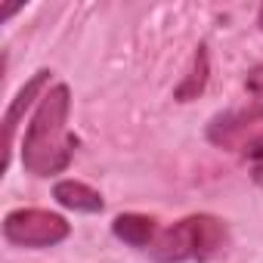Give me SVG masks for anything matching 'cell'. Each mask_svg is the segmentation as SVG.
Masks as SVG:
<instances>
[{"label": "cell", "instance_id": "6da1fadb", "mask_svg": "<svg viewBox=\"0 0 263 263\" xmlns=\"http://www.w3.org/2000/svg\"><path fill=\"white\" fill-rule=\"evenodd\" d=\"M68 111H71V90L56 84L37 102L31 124L22 137V164L34 177H50L68 167L78 140L68 134Z\"/></svg>", "mask_w": 263, "mask_h": 263}, {"label": "cell", "instance_id": "7a4b0ae2", "mask_svg": "<svg viewBox=\"0 0 263 263\" xmlns=\"http://www.w3.org/2000/svg\"><path fill=\"white\" fill-rule=\"evenodd\" d=\"M229 248V226L211 214H192L164 229L149 254L158 263H183V260H214Z\"/></svg>", "mask_w": 263, "mask_h": 263}, {"label": "cell", "instance_id": "3957f363", "mask_svg": "<svg viewBox=\"0 0 263 263\" xmlns=\"http://www.w3.org/2000/svg\"><path fill=\"white\" fill-rule=\"evenodd\" d=\"M4 238L16 248H53L68 238V223L53 211L16 208L4 217Z\"/></svg>", "mask_w": 263, "mask_h": 263}, {"label": "cell", "instance_id": "277c9868", "mask_svg": "<svg viewBox=\"0 0 263 263\" xmlns=\"http://www.w3.org/2000/svg\"><path fill=\"white\" fill-rule=\"evenodd\" d=\"M47 84H50V71L47 68H41L37 74H31L22 87H19V93L10 99V105H7V111H4V161H0V171H10V164H13V143H16V127H19V121L25 118V111L34 105V99H44V90H47Z\"/></svg>", "mask_w": 263, "mask_h": 263}, {"label": "cell", "instance_id": "5b68a950", "mask_svg": "<svg viewBox=\"0 0 263 263\" xmlns=\"http://www.w3.org/2000/svg\"><path fill=\"white\" fill-rule=\"evenodd\" d=\"M53 198H56L62 208L81 211V214H99V211L105 208L102 195H99L93 186L81 183V180H59V183L53 186Z\"/></svg>", "mask_w": 263, "mask_h": 263}, {"label": "cell", "instance_id": "8992f818", "mask_svg": "<svg viewBox=\"0 0 263 263\" xmlns=\"http://www.w3.org/2000/svg\"><path fill=\"white\" fill-rule=\"evenodd\" d=\"M111 232L130 248H149L158 238V223L146 214H121V217H115Z\"/></svg>", "mask_w": 263, "mask_h": 263}, {"label": "cell", "instance_id": "52a82bcc", "mask_svg": "<svg viewBox=\"0 0 263 263\" xmlns=\"http://www.w3.org/2000/svg\"><path fill=\"white\" fill-rule=\"evenodd\" d=\"M208 78H211V56H208V47H198V50L192 53V62H189L183 81H180L177 90H174V99H177V102H192V99H198V96L204 93V87H208Z\"/></svg>", "mask_w": 263, "mask_h": 263}, {"label": "cell", "instance_id": "ba28073f", "mask_svg": "<svg viewBox=\"0 0 263 263\" xmlns=\"http://www.w3.org/2000/svg\"><path fill=\"white\" fill-rule=\"evenodd\" d=\"M229 118H232V121H238V124H235V127H229V124L217 121V124L208 130L211 143H220V146H226V143L232 140V130H238V127H245V124H251V121L263 118V105H257V108H251V111H238V115H229Z\"/></svg>", "mask_w": 263, "mask_h": 263}, {"label": "cell", "instance_id": "9c48e42d", "mask_svg": "<svg viewBox=\"0 0 263 263\" xmlns=\"http://www.w3.org/2000/svg\"><path fill=\"white\" fill-rule=\"evenodd\" d=\"M245 87H248V93H263V62H260V65H254V68L248 71Z\"/></svg>", "mask_w": 263, "mask_h": 263}, {"label": "cell", "instance_id": "30bf717a", "mask_svg": "<svg viewBox=\"0 0 263 263\" xmlns=\"http://www.w3.org/2000/svg\"><path fill=\"white\" fill-rule=\"evenodd\" d=\"M16 10H22V4H7L4 10H0V22H7V19H10V16L16 13Z\"/></svg>", "mask_w": 263, "mask_h": 263}, {"label": "cell", "instance_id": "8fae6325", "mask_svg": "<svg viewBox=\"0 0 263 263\" xmlns=\"http://www.w3.org/2000/svg\"><path fill=\"white\" fill-rule=\"evenodd\" d=\"M257 25L263 28V4H260V13H257Z\"/></svg>", "mask_w": 263, "mask_h": 263}]
</instances>
